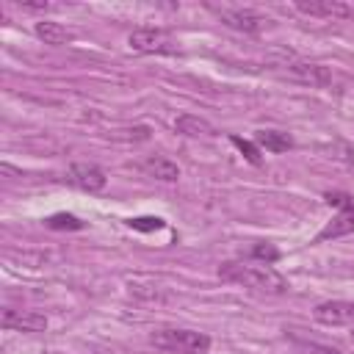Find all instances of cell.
<instances>
[{"label":"cell","instance_id":"1","mask_svg":"<svg viewBox=\"0 0 354 354\" xmlns=\"http://www.w3.org/2000/svg\"><path fill=\"white\" fill-rule=\"evenodd\" d=\"M218 277L227 282L243 285L249 290H257V293L279 296L288 290V279L279 271H274L268 263H224L218 268Z\"/></svg>","mask_w":354,"mask_h":354},{"label":"cell","instance_id":"2","mask_svg":"<svg viewBox=\"0 0 354 354\" xmlns=\"http://www.w3.org/2000/svg\"><path fill=\"white\" fill-rule=\"evenodd\" d=\"M152 346L163 351H177V354H205L210 348V337L196 329H158L152 332Z\"/></svg>","mask_w":354,"mask_h":354},{"label":"cell","instance_id":"3","mask_svg":"<svg viewBox=\"0 0 354 354\" xmlns=\"http://www.w3.org/2000/svg\"><path fill=\"white\" fill-rule=\"evenodd\" d=\"M127 44L133 53H147V55H174L180 50L177 39L160 28H136L127 36Z\"/></svg>","mask_w":354,"mask_h":354},{"label":"cell","instance_id":"4","mask_svg":"<svg viewBox=\"0 0 354 354\" xmlns=\"http://www.w3.org/2000/svg\"><path fill=\"white\" fill-rule=\"evenodd\" d=\"M326 202L329 205H337L340 213L315 235V241H329V238H340V235H348L354 232V199L346 196V194H326Z\"/></svg>","mask_w":354,"mask_h":354},{"label":"cell","instance_id":"5","mask_svg":"<svg viewBox=\"0 0 354 354\" xmlns=\"http://www.w3.org/2000/svg\"><path fill=\"white\" fill-rule=\"evenodd\" d=\"M279 69H282L288 77L299 80V83H310V86H329V83H332V72H329L326 66H321V64H310V61L293 58V61L279 64Z\"/></svg>","mask_w":354,"mask_h":354},{"label":"cell","instance_id":"6","mask_svg":"<svg viewBox=\"0 0 354 354\" xmlns=\"http://www.w3.org/2000/svg\"><path fill=\"white\" fill-rule=\"evenodd\" d=\"M66 183H72L75 188H80V191H86V194H97V191L105 188L108 177H105V171H102L100 166H94V163H72L69 171H66Z\"/></svg>","mask_w":354,"mask_h":354},{"label":"cell","instance_id":"7","mask_svg":"<svg viewBox=\"0 0 354 354\" xmlns=\"http://www.w3.org/2000/svg\"><path fill=\"white\" fill-rule=\"evenodd\" d=\"M216 14H218V19H221L227 28L241 30V33H260L263 25L268 22L266 17H260V14L252 11V8H216Z\"/></svg>","mask_w":354,"mask_h":354},{"label":"cell","instance_id":"8","mask_svg":"<svg viewBox=\"0 0 354 354\" xmlns=\"http://www.w3.org/2000/svg\"><path fill=\"white\" fill-rule=\"evenodd\" d=\"M313 318L326 326H354V301H321L313 310Z\"/></svg>","mask_w":354,"mask_h":354},{"label":"cell","instance_id":"9","mask_svg":"<svg viewBox=\"0 0 354 354\" xmlns=\"http://www.w3.org/2000/svg\"><path fill=\"white\" fill-rule=\"evenodd\" d=\"M3 326L14 329V332H44L47 329V315L36 313V310H3Z\"/></svg>","mask_w":354,"mask_h":354},{"label":"cell","instance_id":"10","mask_svg":"<svg viewBox=\"0 0 354 354\" xmlns=\"http://www.w3.org/2000/svg\"><path fill=\"white\" fill-rule=\"evenodd\" d=\"M296 8L301 14H310V17H329V19H346L354 14L351 6L340 3V0H296Z\"/></svg>","mask_w":354,"mask_h":354},{"label":"cell","instance_id":"11","mask_svg":"<svg viewBox=\"0 0 354 354\" xmlns=\"http://www.w3.org/2000/svg\"><path fill=\"white\" fill-rule=\"evenodd\" d=\"M141 169H144L149 177L163 180V183H174V180L180 177L177 163H174V160H169V158H163V155H152V158H147V160L141 163Z\"/></svg>","mask_w":354,"mask_h":354},{"label":"cell","instance_id":"12","mask_svg":"<svg viewBox=\"0 0 354 354\" xmlns=\"http://www.w3.org/2000/svg\"><path fill=\"white\" fill-rule=\"evenodd\" d=\"M174 130L183 133V136H191V138H199V136L207 138V136L216 133L213 124H210L207 119L194 116V113H183V116H177V119H174Z\"/></svg>","mask_w":354,"mask_h":354},{"label":"cell","instance_id":"13","mask_svg":"<svg viewBox=\"0 0 354 354\" xmlns=\"http://www.w3.org/2000/svg\"><path fill=\"white\" fill-rule=\"evenodd\" d=\"M36 36L44 41V44H53V47H58V44H66V41H72L75 39V33L72 30H66L61 22H36Z\"/></svg>","mask_w":354,"mask_h":354},{"label":"cell","instance_id":"14","mask_svg":"<svg viewBox=\"0 0 354 354\" xmlns=\"http://www.w3.org/2000/svg\"><path fill=\"white\" fill-rule=\"evenodd\" d=\"M254 144L260 149H268V152H288L293 147V138L282 130H257L254 133Z\"/></svg>","mask_w":354,"mask_h":354},{"label":"cell","instance_id":"15","mask_svg":"<svg viewBox=\"0 0 354 354\" xmlns=\"http://www.w3.org/2000/svg\"><path fill=\"white\" fill-rule=\"evenodd\" d=\"M230 141L243 152V158H246L249 163H254V166L263 163V155H260V147H257V144H252V141H246V138H241V136H230Z\"/></svg>","mask_w":354,"mask_h":354},{"label":"cell","instance_id":"16","mask_svg":"<svg viewBox=\"0 0 354 354\" xmlns=\"http://www.w3.org/2000/svg\"><path fill=\"white\" fill-rule=\"evenodd\" d=\"M50 230H83V221L77 216H69V213H55L44 221Z\"/></svg>","mask_w":354,"mask_h":354},{"label":"cell","instance_id":"17","mask_svg":"<svg viewBox=\"0 0 354 354\" xmlns=\"http://www.w3.org/2000/svg\"><path fill=\"white\" fill-rule=\"evenodd\" d=\"M127 224L133 230H141V232H149V230H160L163 227V221L160 218H152V216H147V218H130Z\"/></svg>","mask_w":354,"mask_h":354},{"label":"cell","instance_id":"18","mask_svg":"<svg viewBox=\"0 0 354 354\" xmlns=\"http://www.w3.org/2000/svg\"><path fill=\"white\" fill-rule=\"evenodd\" d=\"M252 257H260V260H266V263H274L277 257H279V252L271 246V243H257V246H252Z\"/></svg>","mask_w":354,"mask_h":354},{"label":"cell","instance_id":"19","mask_svg":"<svg viewBox=\"0 0 354 354\" xmlns=\"http://www.w3.org/2000/svg\"><path fill=\"white\" fill-rule=\"evenodd\" d=\"M307 354H340V348H332V346H307Z\"/></svg>","mask_w":354,"mask_h":354},{"label":"cell","instance_id":"20","mask_svg":"<svg viewBox=\"0 0 354 354\" xmlns=\"http://www.w3.org/2000/svg\"><path fill=\"white\" fill-rule=\"evenodd\" d=\"M19 8H25V11H47L50 3H22L19 0Z\"/></svg>","mask_w":354,"mask_h":354},{"label":"cell","instance_id":"21","mask_svg":"<svg viewBox=\"0 0 354 354\" xmlns=\"http://www.w3.org/2000/svg\"><path fill=\"white\" fill-rule=\"evenodd\" d=\"M351 337H354V332H351Z\"/></svg>","mask_w":354,"mask_h":354}]
</instances>
